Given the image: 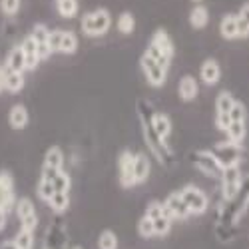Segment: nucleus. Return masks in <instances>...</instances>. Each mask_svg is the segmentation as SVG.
Here are the masks:
<instances>
[{
    "label": "nucleus",
    "instance_id": "obj_44",
    "mask_svg": "<svg viewBox=\"0 0 249 249\" xmlns=\"http://www.w3.org/2000/svg\"><path fill=\"white\" fill-rule=\"evenodd\" d=\"M194 2H201V0H194Z\"/></svg>",
    "mask_w": 249,
    "mask_h": 249
},
{
    "label": "nucleus",
    "instance_id": "obj_24",
    "mask_svg": "<svg viewBox=\"0 0 249 249\" xmlns=\"http://www.w3.org/2000/svg\"><path fill=\"white\" fill-rule=\"evenodd\" d=\"M207 22H210V10H207L205 6H201V4H197L196 8H192V12H190V24L196 30L205 28Z\"/></svg>",
    "mask_w": 249,
    "mask_h": 249
},
{
    "label": "nucleus",
    "instance_id": "obj_18",
    "mask_svg": "<svg viewBox=\"0 0 249 249\" xmlns=\"http://www.w3.org/2000/svg\"><path fill=\"white\" fill-rule=\"evenodd\" d=\"M150 158L146 154H134V179H136V185L138 183H143L148 178H150Z\"/></svg>",
    "mask_w": 249,
    "mask_h": 249
},
{
    "label": "nucleus",
    "instance_id": "obj_36",
    "mask_svg": "<svg viewBox=\"0 0 249 249\" xmlns=\"http://www.w3.org/2000/svg\"><path fill=\"white\" fill-rule=\"evenodd\" d=\"M245 118H247V110H245V106H243V102L235 100L233 106H231V110H230V120H231V122H245Z\"/></svg>",
    "mask_w": 249,
    "mask_h": 249
},
{
    "label": "nucleus",
    "instance_id": "obj_28",
    "mask_svg": "<svg viewBox=\"0 0 249 249\" xmlns=\"http://www.w3.org/2000/svg\"><path fill=\"white\" fill-rule=\"evenodd\" d=\"M233 102H235V98L230 92H227V90L219 92L217 98H215V114H230Z\"/></svg>",
    "mask_w": 249,
    "mask_h": 249
},
{
    "label": "nucleus",
    "instance_id": "obj_21",
    "mask_svg": "<svg viewBox=\"0 0 249 249\" xmlns=\"http://www.w3.org/2000/svg\"><path fill=\"white\" fill-rule=\"evenodd\" d=\"M227 142L235 143V146H241L245 136H247V128H245V122H230V126L225 130Z\"/></svg>",
    "mask_w": 249,
    "mask_h": 249
},
{
    "label": "nucleus",
    "instance_id": "obj_3",
    "mask_svg": "<svg viewBox=\"0 0 249 249\" xmlns=\"http://www.w3.org/2000/svg\"><path fill=\"white\" fill-rule=\"evenodd\" d=\"M179 196L185 201V205H188L192 215H203L207 212V207H210V197L205 196L203 190L196 188V185H185V188H181Z\"/></svg>",
    "mask_w": 249,
    "mask_h": 249
},
{
    "label": "nucleus",
    "instance_id": "obj_38",
    "mask_svg": "<svg viewBox=\"0 0 249 249\" xmlns=\"http://www.w3.org/2000/svg\"><path fill=\"white\" fill-rule=\"evenodd\" d=\"M20 2L22 0H0V8L6 16H16L20 10Z\"/></svg>",
    "mask_w": 249,
    "mask_h": 249
},
{
    "label": "nucleus",
    "instance_id": "obj_25",
    "mask_svg": "<svg viewBox=\"0 0 249 249\" xmlns=\"http://www.w3.org/2000/svg\"><path fill=\"white\" fill-rule=\"evenodd\" d=\"M50 205V210L56 212V213H64L70 205V196L66 192H54V196L46 201Z\"/></svg>",
    "mask_w": 249,
    "mask_h": 249
},
{
    "label": "nucleus",
    "instance_id": "obj_27",
    "mask_svg": "<svg viewBox=\"0 0 249 249\" xmlns=\"http://www.w3.org/2000/svg\"><path fill=\"white\" fill-rule=\"evenodd\" d=\"M237 20V38H247L249 36V2L241 6V10L235 14Z\"/></svg>",
    "mask_w": 249,
    "mask_h": 249
},
{
    "label": "nucleus",
    "instance_id": "obj_13",
    "mask_svg": "<svg viewBox=\"0 0 249 249\" xmlns=\"http://www.w3.org/2000/svg\"><path fill=\"white\" fill-rule=\"evenodd\" d=\"M30 36H32V40L36 42V46H38L40 60L50 58V54H52V52H50V46H48V36H50V30H48L44 24H36V26L32 28Z\"/></svg>",
    "mask_w": 249,
    "mask_h": 249
},
{
    "label": "nucleus",
    "instance_id": "obj_15",
    "mask_svg": "<svg viewBox=\"0 0 249 249\" xmlns=\"http://www.w3.org/2000/svg\"><path fill=\"white\" fill-rule=\"evenodd\" d=\"M20 48H22V54H24V62H26V70H36L38 64L42 60H40V54H38V46L36 42L32 40V36L28 34L24 40H22V44H20Z\"/></svg>",
    "mask_w": 249,
    "mask_h": 249
},
{
    "label": "nucleus",
    "instance_id": "obj_11",
    "mask_svg": "<svg viewBox=\"0 0 249 249\" xmlns=\"http://www.w3.org/2000/svg\"><path fill=\"white\" fill-rule=\"evenodd\" d=\"M150 124H152V130L158 136V140L168 143V138L172 134V120H170V116L163 114V112H156V114H152Z\"/></svg>",
    "mask_w": 249,
    "mask_h": 249
},
{
    "label": "nucleus",
    "instance_id": "obj_10",
    "mask_svg": "<svg viewBox=\"0 0 249 249\" xmlns=\"http://www.w3.org/2000/svg\"><path fill=\"white\" fill-rule=\"evenodd\" d=\"M118 170H120V183L124 188H134V154L132 152H122L118 158Z\"/></svg>",
    "mask_w": 249,
    "mask_h": 249
},
{
    "label": "nucleus",
    "instance_id": "obj_19",
    "mask_svg": "<svg viewBox=\"0 0 249 249\" xmlns=\"http://www.w3.org/2000/svg\"><path fill=\"white\" fill-rule=\"evenodd\" d=\"M8 124L12 130H24L28 126V110L22 104H16L8 112Z\"/></svg>",
    "mask_w": 249,
    "mask_h": 249
},
{
    "label": "nucleus",
    "instance_id": "obj_14",
    "mask_svg": "<svg viewBox=\"0 0 249 249\" xmlns=\"http://www.w3.org/2000/svg\"><path fill=\"white\" fill-rule=\"evenodd\" d=\"M150 44L152 46H156L165 58H174V54H176V46H174V42H172V38H170V34L165 32L163 28H160V30H156L154 32V36H152V40H150Z\"/></svg>",
    "mask_w": 249,
    "mask_h": 249
},
{
    "label": "nucleus",
    "instance_id": "obj_30",
    "mask_svg": "<svg viewBox=\"0 0 249 249\" xmlns=\"http://www.w3.org/2000/svg\"><path fill=\"white\" fill-rule=\"evenodd\" d=\"M56 8L62 18H74L78 14V0H56Z\"/></svg>",
    "mask_w": 249,
    "mask_h": 249
},
{
    "label": "nucleus",
    "instance_id": "obj_41",
    "mask_svg": "<svg viewBox=\"0 0 249 249\" xmlns=\"http://www.w3.org/2000/svg\"><path fill=\"white\" fill-rule=\"evenodd\" d=\"M230 114H215V128L219 130V132H225L227 130V126H230Z\"/></svg>",
    "mask_w": 249,
    "mask_h": 249
},
{
    "label": "nucleus",
    "instance_id": "obj_43",
    "mask_svg": "<svg viewBox=\"0 0 249 249\" xmlns=\"http://www.w3.org/2000/svg\"><path fill=\"white\" fill-rule=\"evenodd\" d=\"M4 90V84H2V66H0V92Z\"/></svg>",
    "mask_w": 249,
    "mask_h": 249
},
{
    "label": "nucleus",
    "instance_id": "obj_12",
    "mask_svg": "<svg viewBox=\"0 0 249 249\" xmlns=\"http://www.w3.org/2000/svg\"><path fill=\"white\" fill-rule=\"evenodd\" d=\"M199 78H201V82L205 86H215L217 82L221 80V68L217 64V60L207 58L201 64V68H199Z\"/></svg>",
    "mask_w": 249,
    "mask_h": 249
},
{
    "label": "nucleus",
    "instance_id": "obj_8",
    "mask_svg": "<svg viewBox=\"0 0 249 249\" xmlns=\"http://www.w3.org/2000/svg\"><path fill=\"white\" fill-rule=\"evenodd\" d=\"M14 210H16V215L20 217V225H22V230L34 231L36 225H38V215H36V210H34L32 201L26 199V197L18 199L16 205H14Z\"/></svg>",
    "mask_w": 249,
    "mask_h": 249
},
{
    "label": "nucleus",
    "instance_id": "obj_26",
    "mask_svg": "<svg viewBox=\"0 0 249 249\" xmlns=\"http://www.w3.org/2000/svg\"><path fill=\"white\" fill-rule=\"evenodd\" d=\"M64 165V154L58 146H52L48 148L46 156H44V168H54V170H62Z\"/></svg>",
    "mask_w": 249,
    "mask_h": 249
},
{
    "label": "nucleus",
    "instance_id": "obj_23",
    "mask_svg": "<svg viewBox=\"0 0 249 249\" xmlns=\"http://www.w3.org/2000/svg\"><path fill=\"white\" fill-rule=\"evenodd\" d=\"M76 50H78V36L72 30H62L58 52H62V54H74Z\"/></svg>",
    "mask_w": 249,
    "mask_h": 249
},
{
    "label": "nucleus",
    "instance_id": "obj_39",
    "mask_svg": "<svg viewBox=\"0 0 249 249\" xmlns=\"http://www.w3.org/2000/svg\"><path fill=\"white\" fill-rule=\"evenodd\" d=\"M146 215H148L150 219H158V217H161V215H163V203L158 201V199L150 201L148 207H146Z\"/></svg>",
    "mask_w": 249,
    "mask_h": 249
},
{
    "label": "nucleus",
    "instance_id": "obj_35",
    "mask_svg": "<svg viewBox=\"0 0 249 249\" xmlns=\"http://www.w3.org/2000/svg\"><path fill=\"white\" fill-rule=\"evenodd\" d=\"M170 230H172V219H168L165 215L154 219V233H156V235L165 237V235L170 233Z\"/></svg>",
    "mask_w": 249,
    "mask_h": 249
},
{
    "label": "nucleus",
    "instance_id": "obj_6",
    "mask_svg": "<svg viewBox=\"0 0 249 249\" xmlns=\"http://www.w3.org/2000/svg\"><path fill=\"white\" fill-rule=\"evenodd\" d=\"M163 215L172 219V221H181V219H188L192 213L188 210V205L181 199L179 192H172L168 197H165V203H163Z\"/></svg>",
    "mask_w": 249,
    "mask_h": 249
},
{
    "label": "nucleus",
    "instance_id": "obj_32",
    "mask_svg": "<svg viewBox=\"0 0 249 249\" xmlns=\"http://www.w3.org/2000/svg\"><path fill=\"white\" fill-rule=\"evenodd\" d=\"M52 185H54V192H70V185H72V179H70V176L64 172V170H60L56 176H54V179H52Z\"/></svg>",
    "mask_w": 249,
    "mask_h": 249
},
{
    "label": "nucleus",
    "instance_id": "obj_40",
    "mask_svg": "<svg viewBox=\"0 0 249 249\" xmlns=\"http://www.w3.org/2000/svg\"><path fill=\"white\" fill-rule=\"evenodd\" d=\"M146 54H148V56H152V58L158 62V64H161L163 68H170V62H172V60H170V58H165V56H163L156 46H152V44H150V46L146 48Z\"/></svg>",
    "mask_w": 249,
    "mask_h": 249
},
{
    "label": "nucleus",
    "instance_id": "obj_34",
    "mask_svg": "<svg viewBox=\"0 0 249 249\" xmlns=\"http://www.w3.org/2000/svg\"><path fill=\"white\" fill-rule=\"evenodd\" d=\"M138 233H140L143 239L156 237V233H154V219H150L148 215L140 217V221H138Z\"/></svg>",
    "mask_w": 249,
    "mask_h": 249
},
{
    "label": "nucleus",
    "instance_id": "obj_5",
    "mask_svg": "<svg viewBox=\"0 0 249 249\" xmlns=\"http://www.w3.org/2000/svg\"><path fill=\"white\" fill-rule=\"evenodd\" d=\"M213 158L217 160V163L221 168H230V165H239L241 161V146H235L231 142H219L212 150Z\"/></svg>",
    "mask_w": 249,
    "mask_h": 249
},
{
    "label": "nucleus",
    "instance_id": "obj_33",
    "mask_svg": "<svg viewBox=\"0 0 249 249\" xmlns=\"http://www.w3.org/2000/svg\"><path fill=\"white\" fill-rule=\"evenodd\" d=\"M98 249H118V237L114 231L106 230L98 237Z\"/></svg>",
    "mask_w": 249,
    "mask_h": 249
},
{
    "label": "nucleus",
    "instance_id": "obj_22",
    "mask_svg": "<svg viewBox=\"0 0 249 249\" xmlns=\"http://www.w3.org/2000/svg\"><path fill=\"white\" fill-rule=\"evenodd\" d=\"M219 34L225 40H235L237 38V20L235 14H225L219 22Z\"/></svg>",
    "mask_w": 249,
    "mask_h": 249
},
{
    "label": "nucleus",
    "instance_id": "obj_17",
    "mask_svg": "<svg viewBox=\"0 0 249 249\" xmlns=\"http://www.w3.org/2000/svg\"><path fill=\"white\" fill-rule=\"evenodd\" d=\"M2 84H4V90H8L10 94H18L24 88V74L12 72V70L2 66Z\"/></svg>",
    "mask_w": 249,
    "mask_h": 249
},
{
    "label": "nucleus",
    "instance_id": "obj_31",
    "mask_svg": "<svg viewBox=\"0 0 249 249\" xmlns=\"http://www.w3.org/2000/svg\"><path fill=\"white\" fill-rule=\"evenodd\" d=\"M12 241H14V245H16L18 249H32V247H34V231L20 230Z\"/></svg>",
    "mask_w": 249,
    "mask_h": 249
},
{
    "label": "nucleus",
    "instance_id": "obj_16",
    "mask_svg": "<svg viewBox=\"0 0 249 249\" xmlns=\"http://www.w3.org/2000/svg\"><path fill=\"white\" fill-rule=\"evenodd\" d=\"M199 86H197V80L194 76H183L178 84V94L183 102H194L197 98Z\"/></svg>",
    "mask_w": 249,
    "mask_h": 249
},
{
    "label": "nucleus",
    "instance_id": "obj_7",
    "mask_svg": "<svg viewBox=\"0 0 249 249\" xmlns=\"http://www.w3.org/2000/svg\"><path fill=\"white\" fill-rule=\"evenodd\" d=\"M192 161L194 165L205 176H210V178H219L221 176V165L217 163V160L213 158L212 152H207V150H201V152H194L192 154Z\"/></svg>",
    "mask_w": 249,
    "mask_h": 249
},
{
    "label": "nucleus",
    "instance_id": "obj_45",
    "mask_svg": "<svg viewBox=\"0 0 249 249\" xmlns=\"http://www.w3.org/2000/svg\"><path fill=\"white\" fill-rule=\"evenodd\" d=\"M74 249H80V247H74Z\"/></svg>",
    "mask_w": 249,
    "mask_h": 249
},
{
    "label": "nucleus",
    "instance_id": "obj_42",
    "mask_svg": "<svg viewBox=\"0 0 249 249\" xmlns=\"http://www.w3.org/2000/svg\"><path fill=\"white\" fill-rule=\"evenodd\" d=\"M6 215H8V213H6L4 210H0V231H2L4 227H6Z\"/></svg>",
    "mask_w": 249,
    "mask_h": 249
},
{
    "label": "nucleus",
    "instance_id": "obj_37",
    "mask_svg": "<svg viewBox=\"0 0 249 249\" xmlns=\"http://www.w3.org/2000/svg\"><path fill=\"white\" fill-rule=\"evenodd\" d=\"M36 192H38V197L40 199H44V201H48L52 196H54V185H52V181H46V179H40V183H38V188H36Z\"/></svg>",
    "mask_w": 249,
    "mask_h": 249
},
{
    "label": "nucleus",
    "instance_id": "obj_1",
    "mask_svg": "<svg viewBox=\"0 0 249 249\" xmlns=\"http://www.w3.org/2000/svg\"><path fill=\"white\" fill-rule=\"evenodd\" d=\"M112 26V14L106 8H98L92 12H86L80 20V28L86 36L90 38H98L104 36Z\"/></svg>",
    "mask_w": 249,
    "mask_h": 249
},
{
    "label": "nucleus",
    "instance_id": "obj_2",
    "mask_svg": "<svg viewBox=\"0 0 249 249\" xmlns=\"http://www.w3.org/2000/svg\"><path fill=\"white\" fill-rule=\"evenodd\" d=\"M221 192H223V199L230 203L233 201L239 192H241V183H243V178H241V172H239V165H230V168H223L221 170Z\"/></svg>",
    "mask_w": 249,
    "mask_h": 249
},
{
    "label": "nucleus",
    "instance_id": "obj_29",
    "mask_svg": "<svg viewBox=\"0 0 249 249\" xmlns=\"http://www.w3.org/2000/svg\"><path fill=\"white\" fill-rule=\"evenodd\" d=\"M116 26H118V32H122V34H126V36L132 34L134 28H136V18H134V14H132V12H122V14L118 16Z\"/></svg>",
    "mask_w": 249,
    "mask_h": 249
},
{
    "label": "nucleus",
    "instance_id": "obj_9",
    "mask_svg": "<svg viewBox=\"0 0 249 249\" xmlns=\"http://www.w3.org/2000/svg\"><path fill=\"white\" fill-rule=\"evenodd\" d=\"M16 205V197H14V181L12 176L2 172L0 174V210H4L6 213H10Z\"/></svg>",
    "mask_w": 249,
    "mask_h": 249
},
{
    "label": "nucleus",
    "instance_id": "obj_20",
    "mask_svg": "<svg viewBox=\"0 0 249 249\" xmlns=\"http://www.w3.org/2000/svg\"><path fill=\"white\" fill-rule=\"evenodd\" d=\"M4 68L12 70V72H22V74H24L26 62H24V54H22V48H20V44L14 46V48L8 52L6 62H4Z\"/></svg>",
    "mask_w": 249,
    "mask_h": 249
},
{
    "label": "nucleus",
    "instance_id": "obj_4",
    "mask_svg": "<svg viewBox=\"0 0 249 249\" xmlns=\"http://www.w3.org/2000/svg\"><path fill=\"white\" fill-rule=\"evenodd\" d=\"M140 66H142V72H143V76H146L150 86L161 88L165 84V80H168V68L158 64V62L152 56H148L146 52H143L142 58H140Z\"/></svg>",
    "mask_w": 249,
    "mask_h": 249
}]
</instances>
